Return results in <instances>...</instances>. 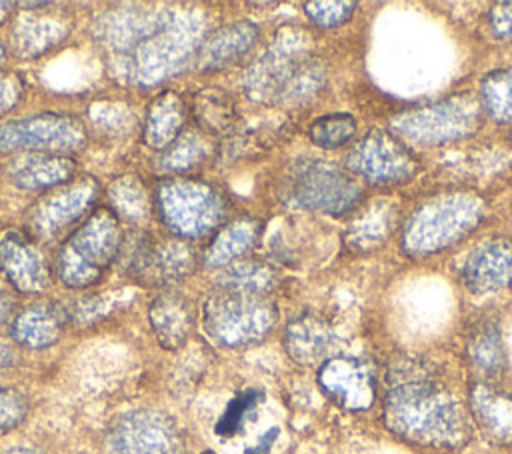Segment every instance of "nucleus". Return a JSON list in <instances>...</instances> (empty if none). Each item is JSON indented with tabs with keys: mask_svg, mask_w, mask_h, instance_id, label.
Returning <instances> with one entry per match:
<instances>
[{
	"mask_svg": "<svg viewBox=\"0 0 512 454\" xmlns=\"http://www.w3.org/2000/svg\"><path fill=\"white\" fill-rule=\"evenodd\" d=\"M254 230L250 228V224L246 222H234L230 224L226 230H222L212 246L206 252V264L210 266H220L224 262H228L230 258H234L236 254L244 252L242 248L250 246L254 240Z\"/></svg>",
	"mask_w": 512,
	"mask_h": 454,
	"instance_id": "5701e85b",
	"label": "nucleus"
},
{
	"mask_svg": "<svg viewBox=\"0 0 512 454\" xmlns=\"http://www.w3.org/2000/svg\"><path fill=\"white\" fill-rule=\"evenodd\" d=\"M354 2H308L306 12L322 28H332L346 22L354 12Z\"/></svg>",
	"mask_w": 512,
	"mask_h": 454,
	"instance_id": "cd10ccee",
	"label": "nucleus"
},
{
	"mask_svg": "<svg viewBox=\"0 0 512 454\" xmlns=\"http://www.w3.org/2000/svg\"><path fill=\"white\" fill-rule=\"evenodd\" d=\"M16 316V300L10 292L0 290V328L12 322Z\"/></svg>",
	"mask_w": 512,
	"mask_h": 454,
	"instance_id": "2f4dec72",
	"label": "nucleus"
},
{
	"mask_svg": "<svg viewBox=\"0 0 512 454\" xmlns=\"http://www.w3.org/2000/svg\"><path fill=\"white\" fill-rule=\"evenodd\" d=\"M16 362V350L12 344L0 340V370L10 368Z\"/></svg>",
	"mask_w": 512,
	"mask_h": 454,
	"instance_id": "72a5a7b5",
	"label": "nucleus"
},
{
	"mask_svg": "<svg viewBox=\"0 0 512 454\" xmlns=\"http://www.w3.org/2000/svg\"><path fill=\"white\" fill-rule=\"evenodd\" d=\"M492 28L500 38H512V2L498 4L492 10Z\"/></svg>",
	"mask_w": 512,
	"mask_h": 454,
	"instance_id": "7c9ffc66",
	"label": "nucleus"
},
{
	"mask_svg": "<svg viewBox=\"0 0 512 454\" xmlns=\"http://www.w3.org/2000/svg\"><path fill=\"white\" fill-rule=\"evenodd\" d=\"M254 6H260V8H272V6H278V2H254Z\"/></svg>",
	"mask_w": 512,
	"mask_h": 454,
	"instance_id": "e433bc0d",
	"label": "nucleus"
},
{
	"mask_svg": "<svg viewBox=\"0 0 512 454\" xmlns=\"http://www.w3.org/2000/svg\"><path fill=\"white\" fill-rule=\"evenodd\" d=\"M184 120V100L176 92H162L148 106L144 120V142L156 150L168 148L180 136Z\"/></svg>",
	"mask_w": 512,
	"mask_h": 454,
	"instance_id": "dca6fc26",
	"label": "nucleus"
},
{
	"mask_svg": "<svg viewBox=\"0 0 512 454\" xmlns=\"http://www.w3.org/2000/svg\"><path fill=\"white\" fill-rule=\"evenodd\" d=\"M120 220L110 208H98L62 242L56 256L58 278L68 288H86L96 284L122 244Z\"/></svg>",
	"mask_w": 512,
	"mask_h": 454,
	"instance_id": "f03ea898",
	"label": "nucleus"
},
{
	"mask_svg": "<svg viewBox=\"0 0 512 454\" xmlns=\"http://www.w3.org/2000/svg\"><path fill=\"white\" fill-rule=\"evenodd\" d=\"M254 38H256L254 24H248V22L228 24L226 28L206 38V42L198 52V62L202 68H208V70L222 68L234 62L244 50H248Z\"/></svg>",
	"mask_w": 512,
	"mask_h": 454,
	"instance_id": "a211bd4d",
	"label": "nucleus"
},
{
	"mask_svg": "<svg viewBox=\"0 0 512 454\" xmlns=\"http://www.w3.org/2000/svg\"><path fill=\"white\" fill-rule=\"evenodd\" d=\"M156 206L162 222L178 236H200L222 218L224 206L214 188L192 180H166L158 186Z\"/></svg>",
	"mask_w": 512,
	"mask_h": 454,
	"instance_id": "20e7f679",
	"label": "nucleus"
},
{
	"mask_svg": "<svg viewBox=\"0 0 512 454\" xmlns=\"http://www.w3.org/2000/svg\"><path fill=\"white\" fill-rule=\"evenodd\" d=\"M290 190L298 204L330 214L346 212L358 198L356 184L336 166L302 160L290 172Z\"/></svg>",
	"mask_w": 512,
	"mask_h": 454,
	"instance_id": "0eeeda50",
	"label": "nucleus"
},
{
	"mask_svg": "<svg viewBox=\"0 0 512 454\" xmlns=\"http://www.w3.org/2000/svg\"><path fill=\"white\" fill-rule=\"evenodd\" d=\"M192 114L196 124L210 132H226L234 124V102L222 88H202L192 98Z\"/></svg>",
	"mask_w": 512,
	"mask_h": 454,
	"instance_id": "aec40b11",
	"label": "nucleus"
},
{
	"mask_svg": "<svg viewBox=\"0 0 512 454\" xmlns=\"http://www.w3.org/2000/svg\"><path fill=\"white\" fill-rule=\"evenodd\" d=\"M202 454H214V452H212V450H204Z\"/></svg>",
	"mask_w": 512,
	"mask_h": 454,
	"instance_id": "58836bf2",
	"label": "nucleus"
},
{
	"mask_svg": "<svg viewBox=\"0 0 512 454\" xmlns=\"http://www.w3.org/2000/svg\"><path fill=\"white\" fill-rule=\"evenodd\" d=\"M108 446L112 454H176L178 430L162 412L132 410L114 420Z\"/></svg>",
	"mask_w": 512,
	"mask_h": 454,
	"instance_id": "6e6552de",
	"label": "nucleus"
},
{
	"mask_svg": "<svg viewBox=\"0 0 512 454\" xmlns=\"http://www.w3.org/2000/svg\"><path fill=\"white\" fill-rule=\"evenodd\" d=\"M0 270L16 290L26 294L42 292L50 284V270L42 252L20 232L2 234Z\"/></svg>",
	"mask_w": 512,
	"mask_h": 454,
	"instance_id": "9d476101",
	"label": "nucleus"
},
{
	"mask_svg": "<svg viewBox=\"0 0 512 454\" xmlns=\"http://www.w3.org/2000/svg\"><path fill=\"white\" fill-rule=\"evenodd\" d=\"M202 158V146L196 140V136L186 134V136H178L168 150L162 156V168L174 170V172H182L190 166H194L198 160Z\"/></svg>",
	"mask_w": 512,
	"mask_h": 454,
	"instance_id": "bb28decb",
	"label": "nucleus"
},
{
	"mask_svg": "<svg viewBox=\"0 0 512 454\" xmlns=\"http://www.w3.org/2000/svg\"><path fill=\"white\" fill-rule=\"evenodd\" d=\"M70 322V312L60 302H36L20 312L12 320V338L24 348L52 346Z\"/></svg>",
	"mask_w": 512,
	"mask_h": 454,
	"instance_id": "9b49d317",
	"label": "nucleus"
},
{
	"mask_svg": "<svg viewBox=\"0 0 512 454\" xmlns=\"http://www.w3.org/2000/svg\"><path fill=\"white\" fill-rule=\"evenodd\" d=\"M330 346V328L314 316H302L294 320L286 330V348L290 356L302 364L318 362L322 356L328 354Z\"/></svg>",
	"mask_w": 512,
	"mask_h": 454,
	"instance_id": "6ab92c4d",
	"label": "nucleus"
},
{
	"mask_svg": "<svg viewBox=\"0 0 512 454\" xmlns=\"http://www.w3.org/2000/svg\"><path fill=\"white\" fill-rule=\"evenodd\" d=\"M150 324L164 348H178L186 342L192 330V308L178 292H162L150 304Z\"/></svg>",
	"mask_w": 512,
	"mask_h": 454,
	"instance_id": "4468645a",
	"label": "nucleus"
},
{
	"mask_svg": "<svg viewBox=\"0 0 512 454\" xmlns=\"http://www.w3.org/2000/svg\"><path fill=\"white\" fill-rule=\"evenodd\" d=\"M86 144L84 124L70 114H36L0 126V152L64 154Z\"/></svg>",
	"mask_w": 512,
	"mask_h": 454,
	"instance_id": "39448f33",
	"label": "nucleus"
},
{
	"mask_svg": "<svg viewBox=\"0 0 512 454\" xmlns=\"http://www.w3.org/2000/svg\"><path fill=\"white\" fill-rule=\"evenodd\" d=\"M386 422L404 438L432 446H458L466 418L458 402L414 360L396 362L388 372Z\"/></svg>",
	"mask_w": 512,
	"mask_h": 454,
	"instance_id": "f257e3e1",
	"label": "nucleus"
},
{
	"mask_svg": "<svg viewBox=\"0 0 512 454\" xmlns=\"http://www.w3.org/2000/svg\"><path fill=\"white\" fill-rule=\"evenodd\" d=\"M470 406L478 426L496 442L512 444V396L492 388L490 384H476L470 392Z\"/></svg>",
	"mask_w": 512,
	"mask_h": 454,
	"instance_id": "2eb2a0df",
	"label": "nucleus"
},
{
	"mask_svg": "<svg viewBox=\"0 0 512 454\" xmlns=\"http://www.w3.org/2000/svg\"><path fill=\"white\" fill-rule=\"evenodd\" d=\"M4 454H44V452H40L38 448H30V446H16V448L6 450Z\"/></svg>",
	"mask_w": 512,
	"mask_h": 454,
	"instance_id": "f704fd0d",
	"label": "nucleus"
},
{
	"mask_svg": "<svg viewBox=\"0 0 512 454\" xmlns=\"http://www.w3.org/2000/svg\"><path fill=\"white\" fill-rule=\"evenodd\" d=\"M484 98L490 110L500 116H512V72H494L484 80Z\"/></svg>",
	"mask_w": 512,
	"mask_h": 454,
	"instance_id": "a878e982",
	"label": "nucleus"
},
{
	"mask_svg": "<svg viewBox=\"0 0 512 454\" xmlns=\"http://www.w3.org/2000/svg\"><path fill=\"white\" fill-rule=\"evenodd\" d=\"M4 56H6V50H4V46H2V44H0V62H2V60H4Z\"/></svg>",
	"mask_w": 512,
	"mask_h": 454,
	"instance_id": "4c0bfd02",
	"label": "nucleus"
},
{
	"mask_svg": "<svg viewBox=\"0 0 512 454\" xmlns=\"http://www.w3.org/2000/svg\"><path fill=\"white\" fill-rule=\"evenodd\" d=\"M356 132V122L350 114H328L312 122L308 136L320 148H338Z\"/></svg>",
	"mask_w": 512,
	"mask_h": 454,
	"instance_id": "b1692460",
	"label": "nucleus"
},
{
	"mask_svg": "<svg viewBox=\"0 0 512 454\" xmlns=\"http://www.w3.org/2000/svg\"><path fill=\"white\" fill-rule=\"evenodd\" d=\"M96 196L98 182L92 176H74L36 200L26 214V228L38 240H52L88 214Z\"/></svg>",
	"mask_w": 512,
	"mask_h": 454,
	"instance_id": "423d86ee",
	"label": "nucleus"
},
{
	"mask_svg": "<svg viewBox=\"0 0 512 454\" xmlns=\"http://www.w3.org/2000/svg\"><path fill=\"white\" fill-rule=\"evenodd\" d=\"M322 390L342 408L366 410L374 402V378L370 368L356 358H330L318 372Z\"/></svg>",
	"mask_w": 512,
	"mask_h": 454,
	"instance_id": "1a4fd4ad",
	"label": "nucleus"
},
{
	"mask_svg": "<svg viewBox=\"0 0 512 454\" xmlns=\"http://www.w3.org/2000/svg\"><path fill=\"white\" fill-rule=\"evenodd\" d=\"M76 162L64 154L24 152L10 164V180L22 190H48L72 180Z\"/></svg>",
	"mask_w": 512,
	"mask_h": 454,
	"instance_id": "ddd939ff",
	"label": "nucleus"
},
{
	"mask_svg": "<svg viewBox=\"0 0 512 454\" xmlns=\"http://www.w3.org/2000/svg\"><path fill=\"white\" fill-rule=\"evenodd\" d=\"M274 324V308L250 292L222 290L204 306V330L222 346L260 340Z\"/></svg>",
	"mask_w": 512,
	"mask_h": 454,
	"instance_id": "7ed1b4c3",
	"label": "nucleus"
},
{
	"mask_svg": "<svg viewBox=\"0 0 512 454\" xmlns=\"http://www.w3.org/2000/svg\"><path fill=\"white\" fill-rule=\"evenodd\" d=\"M108 196L116 218L122 216L132 224H140L142 220H146L150 212V202L144 184L136 176L126 174L116 178L108 188Z\"/></svg>",
	"mask_w": 512,
	"mask_h": 454,
	"instance_id": "412c9836",
	"label": "nucleus"
},
{
	"mask_svg": "<svg viewBox=\"0 0 512 454\" xmlns=\"http://www.w3.org/2000/svg\"><path fill=\"white\" fill-rule=\"evenodd\" d=\"M28 410V402L22 392L14 388H0V432L18 426Z\"/></svg>",
	"mask_w": 512,
	"mask_h": 454,
	"instance_id": "c85d7f7f",
	"label": "nucleus"
},
{
	"mask_svg": "<svg viewBox=\"0 0 512 454\" xmlns=\"http://www.w3.org/2000/svg\"><path fill=\"white\" fill-rule=\"evenodd\" d=\"M276 436H278V428H270L266 434H262V436L258 438L256 444H252L250 448H246V454H268V450H270L272 442L276 440Z\"/></svg>",
	"mask_w": 512,
	"mask_h": 454,
	"instance_id": "473e14b6",
	"label": "nucleus"
},
{
	"mask_svg": "<svg viewBox=\"0 0 512 454\" xmlns=\"http://www.w3.org/2000/svg\"><path fill=\"white\" fill-rule=\"evenodd\" d=\"M264 400V394L260 390H244L240 394H236L226 410L222 412L220 420L216 422V434L228 438V436H234L236 432L242 430V426L246 424V420L254 414L256 406Z\"/></svg>",
	"mask_w": 512,
	"mask_h": 454,
	"instance_id": "393cba45",
	"label": "nucleus"
},
{
	"mask_svg": "<svg viewBox=\"0 0 512 454\" xmlns=\"http://www.w3.org/2000/svg\"><path fill=\"white\" fill-rule=\"evenodd\" d=\"M468 358L472 366L486 378H496L506 366L500 332L492 324L480 326L468 342Z\"/></svg>",
	"mask_w": 512,
	"mask_h": 454,
	"instance_id": "4be33fe9",
	"label": "nucleus"
},
{
	"mask_svg": "<svg viewBox=\"0 0 512 454\" xmlns=\"http://www.w3.org/2000/svg\"><path fill=\"white\" fill-rule=\"evenodd\" d=\"M68 32V22L62 14H42L24 16L18 26H14L12 40L14 48L22 56H38L58 44Z\"/></svg>",
	"mask_w": 512,
	"mask_h": 454,
	"instance_id": "f3484780",
	"label": "nucleus"
},
{
	"mask_svg": "<svg viewBox=\"0 0 512 454\" xmlns=\"http://www.w3.org/2000/svg\"><path fill=\"white\" fill-rule=\"evenodd\" d=\"M464 282L474 292H488L512 284V242L490 240L466 260Z\"/></svg>",
	"mask_w": 512,
	"mask_h": 454,
	"instance_id": "f8f14e48",
	"label": "nucleus"
},
{
	"mask_svg": "<svg viewBox=\"0 0 512 454\" xmlns=\"http://www.w3.org/2000/svg\"><path fill=\"white\" fill-rule=\"evenodd\" d=\"M14 6H16L14 2H0V24L6 22V18L10 16V12H12Z\"/></svg>",
	"mask_w": 512,
	"mask_h": 454,
	"instance_id": "c9c22d12",
	"label": "nucleus"
},
{
	"mask_svg": "<svg viewBox=\"0 0 512 454\" xmlns=\"http://www.w3.org/2000/svg\"><path fill=\"white\" fill-rule=\"evenodd\" d=\"M22 80L12 72H0V116L10 112L22 98Z\"/></svg>",
	"mask_w": 512,
	"mask_h": 454,
	"instance_id": "c756f323",
	"label": "nucleus"
}]
</instances>
